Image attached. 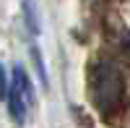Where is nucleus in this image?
Instances as JSON below:
<instances>
[{
    "mask_svg": "<svg viewBox=\"0 0 130 128\" xmlns=\"http://www.w3.org/2000/svg\"><path fill=\"white\" fill-rule=\"evenodd\" d=\"M5 105H8V115L21 125V123H24V118H26V107H29V105L21 99V94H18L13 86H10V92L5 94Z\"/></svg>",
    "mask_w": 130,
    "mask_h": 128,
    "instance_id": "7ed1b4c3",
    "label": "nucleus"
},
{
    "mask_svg": "<svg viewBox=\"0 0 130 128\" xmlns=\"http://www.w3.org/2000/svg\"><path fill=\"white\" fill-rule=\"evenodd\" d=\"M18 94H21V99H24L26 105H31V99H34V89H31V79H29V73L24 66H16L13 68V84H10Z\"/></svg>",
    "mask_w": 130,
    "mask_h": 128,
    "instance_id": "f03ea898",
    "label": "nucleus"
},
{
    "mask_svg": "<svg viewBox=\"0 0 130 128\" xmlns=\"http://www.w3.org/2000/svg\"><path fill=\"white\" fill-rule=\"evenodd\" d=\"M120 50H122V58L130 63V34H127V37H122V42H120Z\"/></svg>",
    "mask_w": 130,
    "mask_h": 128,
    "instance_id": "20e7f679",
    "label": "nucleus"
},
{
    "mask_svg": "<svg viewBox=\"0 0 130 128\" xmlns=\"http://www.w3.org/2000/svg\"><path fill=\"white\" fill-rule=\"evenodd\" d=\"M5 94H8V84H5V71L0 66V99H5Z\"/></svg>",
    "mask_w": 130,
    "mask_h": 128,
    "instance_id": "39448f33",
    "label": "nucleus"
},
{
    "mask_svg": "<svg viewBox=\"0 0 130 128\" xmlns=\"http://www.w3.org/2000/svg\"><path fill=\"white\" fill-rule=\"evenodd\" d=\"M89 97L104 118H112L125 105V81L120 68L109 60H96L89 68Z\"/></svg>",
    "mask_w": 130,
    "mask_h": 128,
    "instance_id": "f257e3e1",
    "label": "nucleus"
}]
</instances>
